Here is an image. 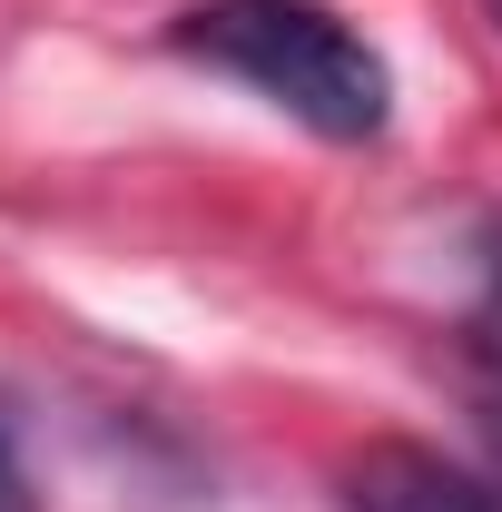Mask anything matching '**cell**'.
<instances>
[{
  "instance_id": "3957f363",
  "label": "cell",
  "mask_w": 502,
  "mask_h": 512,
  "mask_svg": "<svg viewBox=\"0 0 502 512\" xmlns=\"http://www.w3.org/2000/svg\"><path fill=\"white\" fill-rule=\"evenodd\" d=\"M473 355L502 384V227H493V256H483V296H473Z\"/></svg>"
},
{
  "instance_id": "277c9868",
  "label": "cell",
  "mask_w": 502,
  "mask_h": 512,
  "mask_svg": "<svg viewBox=\"0 0 502 512\" xmlns=\"http://www.w3.org/2000/svg\"><path fill=\"white\" fill-rule=\"evenodd\" d=\"M493 493H502V394H493Z\"/></svg>"
},
{
  "instance_id": "5b68a950",
  "label": "cell",
  "mask_w": 502,
  "mask_h": 512,
  "mask_svg": "<svg viewBox=\"0 0 502 512\" xmlns=\"http://www.w3.org/2000/svg\"><path fill=\"white\" fill-rule=\"evenodd\" d=\"M493 20H502V0H493Z\"/></svg>"
},
{
  "instance_id": "6da1fadb",
  "label": "cell",
  "mask_w": 502,
  "mask_h": 512,
  "mask_svg": "<svg viewBox=\"0 0 502 512\" xmlns=\"http://www.w3.org/2000/svg\"><path fill=\"white\" fill-rule=\"evenodd\" d=\"M178 50L227 79H247L256 99H276L286 119H306L335 148H365L394 119V69L365 30H345L325 0H197L178 20Z\"/></svg>"
},
{
  "instance_id": "7a4b0ae2",
  "label": "cell",
  "mask_w": 502,
  "mask_h": 512,
  "mask_svg": "<svg viewBox=\"0 0 502 512\" xmlns=\"http://www.w3.org/2000/svg\"><path fill=\"white\" fill-rule=\"evenodd\" d=\"M345 512H502L493 483L453 473L443 453H414V444H375L345 483Z\"/></svg>"
}]
</instances>
